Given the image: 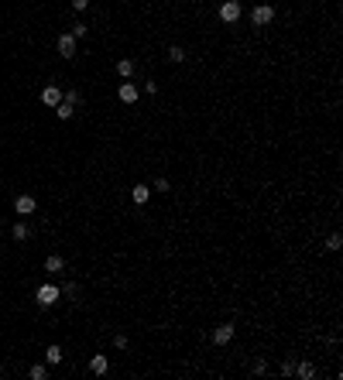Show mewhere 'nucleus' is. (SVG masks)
Returning <instances> with one entry per match:
<instances>
[{
  "label": "nucleus",
  "mask_w": 343,
  "mask_h": 380,
  "mask_svg": "<svg viewBox=\"0 0 343 380\" xmlns=\"http://www.w3.org/2000/svg\"><path fill=\"white\" fill-rule=\"evenodd\" d=\"M62 298V291H58V284H41V288L34 291V301L41 305V308H52L55 301Z\"/></svg>",
  "instance_id": "obj_1"
},
{
  "label": "nucleus",
  "mask_w": 343,
  "mask_h": 380,
  "mask_svg": "<svg viewBox=\"0 0 343 380\" xmlns=\"http://www.w3.org/2000/svg\"><path fill=\"white\" fill-rule=\"evenodd\" d=\"M76 106H79V92H76V89H72V92H62V103L55 106L58 120H69V116L76 113Z\"/></svg>",
  "instance_id": "obj_2"
},
{
  "label": "nucleus",
  "mask_w": 343,
  "mask_h": 380,
  "mask_svg": "<svg viewBox=\"0 0 343 380\" xmlns=\"http://www.w3.org/2000/svg\"><path fill=\"white\" fill-rule=\"evenodd\" d=\"M271 21H274V7H271V4H258V7L251 11V24H254V28H268Z\"/></svg>",
  "instance_id": "obj_3"
},
{
  "label": "nucleus",
  "mask_w": 343,
  "mask_h": 380,
  "mask_svg": "<svg viewBox=\"0 0 343 380\" xmlns=\"http://www.w3.org/2000/svg\"><path fill=\"white\" fill-rule=\"evenodd\" d=\"M34 209H38V199L28 196V192H21V196L14 199V212H17V216H31Z\"/></svg>",
  "instance_id": "obj_4"
},
{
  "label": "nucleus",
  "mask_w": 343,
  "mask_h": 380,
  "mask_svg": "<svg viewBox=\"0 0 343 380\" xmlns=\"http://www.w3.org/2000/svg\"><path fill=\"white\" fill-rule=\"evenodd\" d=\"M220 21H240V0H223V7H220Z\"/></svg>",
  "instance_id": "obj_5"
},
{
  "label": "nucleus",
  "mask_w": 343,
  "mask_h": 380,
  "mask_svg": "<svg viewBox=\"0 0 343 380\" xmlns=\"http://www.w3.org/2000/svg\"><path fill=\"white\" fill-rule=\"evenodd\" d=\"M41 103H45L48 110H55V106L62 103V89H58V86H52V82H48L45 89H41Z\"/></svg>",
  "instance_id": "obj_6"
},
{
  "label": "nucleus",
  "mask_w": 343,
  "mask_h": 380,
  "mask_svg": "<svg viewBox=\"0 0 343 380\" xmlns=\"http://www.w3.org/2000/svg\"><path fill=\"white\" fill-rule=\"evenodd\" d=\"M137 86L134 82H120V89H117V96H120V103H127V106H134L137 103Z\"/></svg>",
  "instance_id": "obj_7"
},
{
  "label": "nucleus",
  "mask_w": 343,
  "mask_h": 380,
  "mask_svg": "<svg viewBox=\"0 0 343 380\" xmlns=\"http://www.w3.org/2000/svg\"><path fill=\"white\" fill-rule=\"evenodd\" d=\"M55 48H58V55H62V58H76V38H72V35H62L55 41Z\"/></svg>",
  "instance_id": "obj_8"
},
{
  "label": "nucleus",
  "mask_w": 343,
  "mask_h": 380,
  "mask_svg": "<svg viewBox=\"0 0 343 380\" xmlns=\"http://www.w3.org/2000/svg\"><path fill=\"white\" fill-rule=\"evenodd\" d=\"M230 339H233V325H230V322H223V325L213 329V346H227Z\"/></svg>",
  "instance_id": "obj_9"
},
{
  "label": "nucleus",
  "mask_w": 343,
  "mask_h": 380,
  "mask_svg": "<svg viewBox=\"0 0 343 380\" xmlns=\"http://www.w3.org/2000/svg\"><path fill=\"white\" fill-rule=\"evenodd\" d=\"M106 370H110V360L103 357V353H100V357H93V360H90V373H96V377H103Z\"/></svg>",
  "instance_id": "obj_10"
},
{
  "label": "nucleus",
  "mask_w": 343,
  "mask_h": 380,
  "mask_svg": "<svg viewBox=\"0 0 343 380\" xmlns=\"http://www.w3.org/2000/svg\"><path fill=\"white\" fill-rule=\"evenodd\" d=\"M131 199H134L137 206H144L151 199V185H134V188H131Z\"/></svg>",
  "instance_id": "obj_11"
},
{
  "label": "nucleus",
  "mask_w": 343,
  "mask_h": 380,
  "mask_svg": "<svg viewBox=\"0 0 343 380\" xmlns=\"http://www.w3.org/2000/svg\"><path fill=\"white\" fill-rule=\"evenodd\" d=\"M62 267H66V260H62L58 253H48V257H45V271H48V274H58Z\"/></svg>",
  "instance_id": "obj_12"
},
{
  "label": "nucleus",
  "mask_w": 343,
  "mask_h": 380,
  "mask_svg": "<svg viewBox=\"0 0 343 380\" xmlns=\"http://www.w3.org/2000/svg\"><path fill=\"white\" fill-rule=\"evenodd\" d=\"M45 363H48V367L62 363V346H48V349H45Z\"/></svg>",
  "instance_id": "obj_13"
},
{
  "label": "nucleus",
  "mask_w": 343,
  "mask_h": 380,
  "mask_svg": "<svg viewBox=\"0 0 343 380\" xmlns=\"http://www.w3.org/2000/svg\"><path fill=\"white\" fill-rule=\"evenodd\" d=\"M343 247V236L340 233H330V236H326V243H323V250H330V253H336Z\"/></svg>",
  "instance_id": "obj_14"
},
{
  "label": "nucleus",
  "mask_w": 343,
  "mask_h": 380,
  "mask_svg": "<svg viewBox=\"0 0 343 380\" xmlns=\"http://www.w3.org/2000/svg\"><path fill=\"white\" fill-rule=\"evenodd\" d=\"M117 76L131 79V76H134V62H131V58H120V62H117Z\"/></svg>",
  "instance_id": "obj_15"
},
{
  "label": "nucleus",
  "mask_w": 343,
  "mask_h": 380,
  "mask_svg": "<svg viewBox=\"0 0 343 380\" xmlns=\"http://www.w3.org/2000/svg\"><path fill=\"white\" fill-rule=\"evenodd\" d=\"M168 62L182 65V62H185V48H182V45H172V48H168Z\"/></svg>",
  "instance_id": "obj_16"
},
{
  "label": "nucleus",
  "mask_w": 343,
  "mask_h": 380,
  "mask_svg": "<svg viewBox=\"0 0 343 380\" xmlns=\"http://www.w3.org/2000/svg\"><path fill=\"white\" fill-rule=\"evenodd\" d=\"M28 377H31V380H45L48 377V363H34V367L28 370Z\"/></svg>",
  "instance_id": "obj_17"
},
{
  "label": "nucleus",
  "mask_w": 343,
  "mask_h": 380,
  "mask_svg": "<svg viewBox=\"0 0 343 380\" xmlns=\"http://www.w3.org/2000/svg\"><path fill=\"white\" fill-rule=\"evenodd\" d=\"M295 373L302 380H312V377H316V367H312V363H295Z\"/></svg>",
  "instance_id": "obj_18"
},
{
  "label": "nucleus",
  "mask_w": 343,
  "mask_h": 380,
  "mask_svg": "<svg viewBox=\"0 0 343 380\" xmlns=\"http://www.w3.org/2000/svg\"><path fill=\"white\" fill-rule=\"evenodd\" d=\"M28 233H31V230H28V223H24V219H21V223H14L11 236H14V240H28Z\"/></svg>",
  "instance_id": "obj_19"
},
{
  "label": "nucleus",
  "mask_w": 343,
  "mask_h": 380,
  "mask_svg": "<svg viewBox=\"0 0 343 380\" xmlns=\"http://www.w3.org/2000/svg\"><path fill=\"white\" fill-rule=\"evenodd\" d=\"M69 35H72V38H76V41H79V38L86 35V24H79V21H76V24H72V28H69Z\"/></svg>",
  "instance_id": "obj_20"
},
{
  "label": "nucleus",
  "mask_w": 343,
  "mask_h": 380,
  "mask_svg": "<svg viewBox=\"0 0 343 380\" xmlns=\"http://www.w3.org/2000/svg\"><path fill=\"white\" fill-rule=\"evenodd\" d=\"M172 185H168V178H155V185H151V192H168Z\"/></svg>",
  "instance_id": "obj_21"
},
{
  "label": "nucleus",
  "mask_w": 343,
  "mask_h": 380,
  "mask_svg": "<svg viewBox=\"0 0 343 380\" xmlns=\"http://www.w3.org/2000/svg\"><path fill=\"white\" fill-rule=\"evenodd\" d=\"M58 291H62V295H69V298H76V291H79V288H76V281H66Z\"/></svg>",
  "instance_id": "obj_22"
},
{
  "label": "nucleus",
  "mask_w": 343,
  "mask_h": 380,
  "mask_svg": "<svg viewBox=\"0 0 343 380\" xmlns=\"http://www.w3.org/2000/svg\"><path fill=\"white\" fill-rule=\"evenodd\" d=\"M254 373H268V360H254Z\"/></svg>",
  "instance_id": "obj_23"
},
{
  "label": "nucleus",
  "mask_w": 343,
  "mask_h": 380,
  "mask_svg": "<svg viewBox=\"0 0 343 380\" xmlns=\"http://www.w3.org/2000/svg\"><path fill=\"white\" fill-rule=\"evenodd\" d=\"M114 346H117V349H127V336L117 332V336H114Z\"/></svg>",
  "instance_id": "obj_24"
},
{
  "label": "nucleus",
  "mask_w": 343,
  "mask_h": 380,
  "mask_svg": "<svg viewBox=\"0 0 343 380\" xmlns=\"http://www.w3.org/2000/svg\"><path fill=\"white\" fill-rule=\"evenodd\" d=\"M86 7H90V0H72V11H76V14L86 11Z\"/></svg>",
  "instance_id": "obj_25"
},
{
  "label": "nucleus",
  "mask_w": 343,
  "mask_h": 380,
  "mask_svg": "<svg viewBox=\"0 0 343 380\" xmlns=\"http://www.w3.org/2000/svg\"><path fill=\"white\" fill-rule=\"evenodd\" d=\"M282 373H295V360H285V363H282Z\"/></svg>",
  "instance_id": "obj_26"
}]
</instances>
